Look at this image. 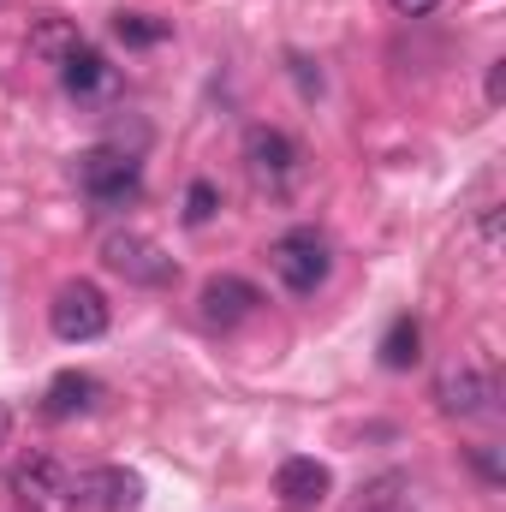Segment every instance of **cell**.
<instances>
[{"label": "cell", "mask_w": 506, "mask_h": 512, "mask_svg": "<svg viewBox=\"0 0 506 512\" xmlns=\"http://www.w3.org/2000/svg\"><path fill=\"white\" fill-rule=\"evenodd\" d=\"M268 268L280 274L286 292L310 298V292L328 286V274H334V245H328L316 227H286V233L268 245Z\"/></svg>", "instance_id": "6da1fadb"}, {"label": "cell", "mask_w": 506, "mask_h": 512, "mask_svg": "<svg viewBox=\"0 0 506 512\" xmlns=\"http://www.w3.org/2000/svg\"><path fill=\"white\" fill-rule=\"evenodd\" d=\"M72 173H78V185H84V197H90L96 209H126V203L143 197L137 155H131V149H114V143L84 149V155L72 161Z\"/></svg>", "instance_id": "7a4b0ae2"}, {"label": "cell", "mask_w": 506, "mask_h": 512, "mask_svg": "<svg viewBox=\"0 0 506 512\" xmlns=\"http://www.w3.org/2000/svg\"><path fill=\"white\" fill-rule=\"evenodd\" d=\"M48 328H54V340H66V346L102 340V334H108V298H102V286L66 280V286L54 292V304H48Z\"/></svg>", "instance_id": "3957f363"}, {"label": "cell", "mask_w": 506, "mask_h": 512, "mask_svg": "<svg viewBox=\"0 0 506 512\" xmlns=\"http://www.w3.org/2000/svg\"><path fill=\"white\" fill-rule=\"evenodd\" d=\"M6 489L24 501L30 512H72V471L54 459V453H30V459H18L12 465V477H6Z\"/></svg>", "instance_id": "277c9868"}, {"label": "cell", "mask_w": 506, "mask_h": 512, "mask_svg": "<svg viewBox=\"0 0 506 512\" xmlns=\"http://www.w3.org/2000/svg\"><path fill=\"white\" fill-rule=\"evenodd\" d=\"M304 167V149L274 126H251L245 131V173H251L262 191H286Z\"/></svg>", "instance_id": "5b68a950"}, {"label": "cell", "mask_w": 506, "mask_h": 512, "mask_svg": "<svg viewBox=\"0 0 506 512\" xmlns=\"http://www.w3.org/2000/svg\"><path fill=\"white\" fill-rule=\"evenodd\" d=\"M102 262L114 274H126L131 286H167L179 274V262L161 251L155 239H143V233H108L102 239Z\"/></svg>", "instance_id": "8992f818"}, {"label": "cell", "mask_w": 506, "mask_h": 512, "mask_svg": "<svg viewBox=\"0 0 506 512\" xmlns=\"http://www.w3.org/2000/svg\"><path fill=\"white\" fill-rule=\"evenodd\" d=\"M495 399H501L495 376H489V370H471V364H453V370H441V382H435V405H441L447 417H489Z\"/></svg>", "instance_id": "52a82bcc"}, {"label": "cell", "mask_w": 506, "mask_h": 512, "mask_svg": "<svg viewBox=\"0 0 506 512\" xmlns=\"http://www.w3.org/2000/svg\"><path fill=\"white\" fill-rule=\"evenodd\" d=\"M256 304H262V292H256L245 274H215V280H203V292H197V310H203V322L209 328H239V322H251Z\"/></svg>", "instance_id": "ba28073f"}, {"label": "cell", "mask_w": 506, "mask_h": 512, "mask_svg": "<svg viewBox=\"0 0 506 512\" xmlns=\"http://www.w3.org/2000/svg\"><path fill=\"white\" fill-rule=\"evenodd\" d=\"M72 501L96 507V512H131L143 501V483L131 477L126 465H90V471L72 477Z\"/></svg>", "instance_id": "9c48e42d"}, {"label": "cell", "mask_w": 506, "mask_h": 512, "mask_svg": "<svg viewBox=\"0 0 506 512\" xmlns=\"http://www.w3.org/2000/svg\"><path fill=\"white\" fill-rule=\"evenodd\" d=\"M328 489H334V477H328V465L322 459H280V471H274V495H280V507L286 512H310L328 501Z\"/></svg>", "instance_id": "30bf717a"}, {"label": "cell", "mask_w": 506, "mask_h": 512, "mask_svg": "<svg viewBox=\"0 0 506 512\" xmlns=\"http://www.w3.org/2000/svg\"><path fill=\"white\" fill-rule=\"evenodd\" d=\"M102 405V382L96 376H84V370H60L48 393H42V417L48 423H66V417H90Z\"/></svg>", "instance_id": "8fae6325"}, {"label": "cell", "mask_w": 506, "mask_h": 512, "mask_svg": "<svg viewBox=\"0 0 506 512\" xmlns=\"http://www.w3.org/2000/svg\"><path fill=\"white\" fill-rule=\"evenodd\" d=\"M60 84H66V96H78V102H90V96H102L108 84H114V66L96 54V48H72L66 60H60Z\"/></svg>", "instance_id": "7c38bea8"}, {"label": "cell", "mask_w": 506, "mask_h": 512, "mask_svg": "<svg viewBox=\"0 0 506 512\" xmlns=\"http://www.w3.org/2000/svg\"><path fill=\"white\" fill-rule=\"evenodd\" d=\"M72 48H78V24H72V18H60V12H42V18L30 24V54H36L42 66H60Z\"/></svg>", "instance_id": "4fadbf2b"}, {"label": "cell", "mask_w": 506, "mask_h": 512, "mask_svg": "<svg viewBox=\"0 0 506 512\" xmlns=\"http://www.w3.org/2000/svg\"><path fill=\"white\" fill-rule=\"evenodd\" d=\"M376 352H381V370H411V364L423 358V328H417V316H393Z\"/></svg>", "instance_id": "5bb4252c"}, {"label": "cell", "mask_w": 506, "mask_h": 512, "mask_svg": "<svg viewBox=\"0 0 506 512\" xmlns=\"http://www.w3.org/2000/svg\"><path fill=\"white\" fill-rule=\"evenodd\" d=\"M114 36H120L126 48H155V42H167V18H149V12H120V18H114Z\"/></svg>", "instance_id": "9a60e30c"}, {"label": "cell", "mask_w": 506, "mask_h": 512, "mask_svg": "<svg viewBox=\"0 0 506 512\" xmlns=\"http://www.w3.org/2000/svg\"><path fill=\"white\" fill-rule=\"evenodd\" d=\"M215 209H221V185H215V179H191V191H185V221H191V227H209Z\"/></svg>", "instance_id": "2e32d148"}, {"label": "cell", "mask_w": 506, "mask_h": 512, "mask_svg": "<svg viewBox=\"0 0 506 512\" xmlns=\"http://www.w3.org/2000/svg\"><path fill=\"white\" fill-rule=\"evenodd\" d=\"M292 78H298V90H304V96H322V72H310V60H304V54H292Z\"/></svg>", "instance_id": "e0dca14e"}, {"label": "cell", "mask_w": 506, "mask_h": 512, "mask_svg": "<svg viewBox=\"0 0 506 512\" xmlns=\"http://www.w3.org/2000/svg\"><path fill=\"white\" fill-rule=\"evenodd\" d=\"M477 471H483V483H501V453L495 447H477Z\"/></svg>", "instance_id": "ac0fdd59"}, {"label": "cell", "mask_w": 506, "mask_h": 512, "mask_svg": "<svg viewBox=\"0 0 506 512\" xmlns=\"http://www.w3.org/2000/svg\"><path fill=\"white\" fill-rule=\"evenodd\" d=\"M387 6H393L399 18H429V12H435L441 0H387Z\"/></svg>", "instance_id": "d6986e66"}, {"label": "cell", "mask_w": 506, "mask_h": 512, "mask_svg": "<svg viewBox=\"0 0 506 512\" xmlns=\"http://www.w3.org/2000/svg\"><path fill=\"white\" fill-rule=\"evenodd\" d=\"M506 102V60H495L489 66V108H501Z\"/></svg>", "instance_id": "ffe728a7"}, {"label": "cell", "mask_w": 506, "mask_h": 512, "mask_svg": "<svg viewBox=\"0 0 506 512\" xmlns=\"http://www.w3.org/2000/svg\"><path fill=\"white\" fill-rule=\"evenodd\" d=\"M6 429H12V411H6V405H0V441H6Z\"/></svg>", "instance_id": "44dd1931"}]
</instances>
